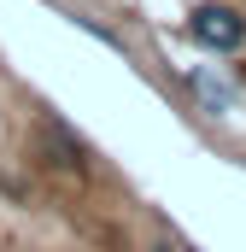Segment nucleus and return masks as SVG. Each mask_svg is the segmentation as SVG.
<instances>
[{
  "instance_id": "f257e3e1",
  "label": "nucleus",
  "mask_w": 246,
  "mask_h": 252,
  "mask_svg": "<svg viewBox=\"0 0 246 252\" xmlns=\"http://www.w3.org/2000/svg\"><path fill=\"white\" fill-rule=\"evenodd\" d=\"M30 153H35L47 170L70 176V182H88V176H94V147L64 124L59 112H47V106L35 112V141H30Z\"/></svg>"
},
{
  "instance_id": "f03ea898",
  "label": "nucleus",
  "mask_w": 246,
  "mask_h": 252,
  "mask_svg": "<svg viewBox=\"0 0 246 252\" xmlns=\"http://www.w3.org/2000/svg\"><path fill=\"white\" fill-rule=\"evenodd\" d=\"M187 41L205 53H241L246 47V12L235 0H199L187 12Z\"/></svg>"
},
{
  "instance_id": "7ed1b4c3",
  "label": "nucleus",
  "mask_w": 246,
  "mask_h": 252,
  "mask_svg": "<svg viewBox=\"0 0 246 252\" xmlns=\"http://www.w3.org/2000/svg\"><path fill=\"white\" fill-rule=\"evenodd\" d=\"M182 88L193 94V100H199V112H205V118H229V112L241 106L235 82H229V76H217L211 64H193V70L182 76Z\"/></svg>"
},
{
  "instance_id": "20e7f679",
  "label": "nucleus",
  "mask_w": 246,
  "mask_h": 252,
  "mask_svg": "<svg viewBox=\"0 0 246 252\" xmlns=\"http://www.w3.org/2000/svg\"><path fill=\"white\" fill-rule=\"evenodd\" d=\"M147 252H176V235H158V241H153Z\"/></svg>"
},
{
  "instance_id": "39448f33",
  "label": "nucleus",
  "mask_w": 246,
  "mask_h": 252,
  "mask_svg": "<svg viewBox=\"0 0 246 252\" xmlns=\"http://www.w3.org/2000/svg\"><path fill=\"white\" fill-rule=\"evenodd\" d=\"M241 164H246V153H241Z\"/></svg>"
}]
</instances>
